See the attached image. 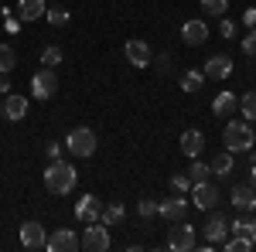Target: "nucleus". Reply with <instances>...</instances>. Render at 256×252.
<instances>
[{"label": "nucleus", "mask_w": 256, "mask_h": 252, "mask_svg": "<svg viewBox=\"0 0 256 252\" xmlns=\"http://www.w3.org/2000/svg\"><path fill=\"white\" fill-rule=\"evenodd\" d=\"M137 215H140V218H154V215H158V201L140 198V201H137Z\"/></svg>", "instance_id": "nucleus-30"}, {"label": "nucleus", "mask_w": 256, "mask_h": 252, "mask_svg": "<svg viewBox=\"0 0 256 252\" xmlns=\"http://www.w3.org/2000/svg\"><path fill=\"white\" fill-rule=\"evenodd\" d=\"M218 31H222V38H236V20L222 17V24H218Z\"/></svg>", "instance_id": "nucleus-36"}, {"label": "nucleus", "mask_w": 256, "mask_h": 252, "mask_svg": "<svg viewBox=\"0 0 256 252\" xmlns=\"http://www.w3.org/2000/svg\"><path fill=\"white\" fill-rule=\"evenodd\" d=\"M253 154H256V143H253Z\"/></svg>", "instance_id": "nucleus-42"}, {"label": "nucleus", "mask_w": 256, "mask_h": 252, "mask_svg": "<svg viewBox=\"0 0 256 252\" xmlns=\"http://www.w3.org/2000/svg\"><path fill=\"white\" fill-rule=\"evenodd\" d=\"M242 20H246V27H253V24H256V10H246V14H242Z\"/></svg>", "instance_id": "nucleus-38"}, {"label": "nucleus", "mask_w": 256, "mask_h": 252, "mask_svg": "<svg viewBox=\"0 0 256 252\" xmlns=\"http://www.w3.org/2000/svg\"><path fill=\"white\" fill-rule=\"evenodd\" d=\"M76 215H79L82 222H99V215H102L99 198H96V194H82L79 205H76Z\"/></svg>", "instance_id": "nucleus-16"}, {"label": "nucleus", "mask_w": 256, "mask_h": 252, "mask_svg": "<svg viewBox=\"0 0 256 252\" xmlns=\"http://www.w3.org/2000/svg\"><path fill=\"white\" fill-rule=\"evenodd\" d=\"M48 235H44V225L41 222H24L20 225V246L24 249H44Z\"/></svg>", "instance_id": "nucleus-10"}, {"label": "nucleus", "mask_w": 256, "mask_h": 252, "mask_svg": "<svg viewBox=\"0 0 256 252\" xmlns=\"http://www.w3.org/2000/svg\"><path fill=\"white\" fill-rule=\"evenodd\" d=\"M202 72H205V78H229L232 75V58L229 55H212Z\"/></svg>", "instance_id": "nucleus-13"}, {"label": "nucleus", "mask_w": 256, "mask_h": 252, "mask_svg": "<svg viewBox=\"0 0 256 252\" xmlns=\"http://www.w3.org/2000/svg\"><path fill=\"white\" fill-rule=\"evenodd\" d=\"M0 92H10V82H7V75H0Z\"/></svg>", "instance_id": "nucleus-39"}, {"label": "nucleus", "mask_w": 256, "mask_h": 252, "mask_svg": "<svg viewBox=\"0 0 256 252\" xmlns=\"http://www.w3.org/2000/svg\"><path fill=\"white\" fill-rule=\"evenodd\" d=\"M150 65H154V68H158L160 75H168V72H171V55H168V51H164V55H158V58H150Z\"/></svg>", "instance_id": "nucleus-34"}, {"label": "nucleus", "mask_w": 256, "mask_h": 252, "mask_svg": "<svg viewBox=\"0 0 256 252\" xmlns=\"http://www.w3.org/2000/svg\"><path fill=\"white\" fill-rule=\"evenodd\" d=\"M181 38H184V44H192V48L205 44V41H208V24H205V20H188V24L181 27Z\"/></svg>", "instance_id": "nucleus-14"}, {"label": "nucleus", "mask_w": 256, "mask_h": 252, "mask_svg": "<svg viewBox=\"0 0 256 252\" xmlns=\"http://www.w3.org/2000/svg\"><path fill=\"white\" fill-rule=\"evenodd\" d=\"M171 188H174V194L192 191V177L188 174H171Z\"/></svg>", "instance_id": "nucleus-32"}, {"label": "nucleus", "mask_w": 256, "mask_h": 252, "mask_svg": "<svg viewBox=\"0 0 256 252\" xmlns=\"http://www.w3.org/2000/svg\"><path fill=\"white\" fill-rule=\"evenodd\" d=\"M65 150H68L72 157H82V160L92 157L96 154V133H92L89 126H76L72 133L65 136Z\"/></svg>", "instance_id": "nucleus-3"}, {"label": "nucleus", "mask_w": 256, "mask_h": 252, "mask_svg": "<svg viewBox=\"0 0 256 252\" xmlns=\"http://www.w3.org/2000/svg\"><path fill=\"white\" fill-rule=\"evenodd\" d=\"M44 17V0H18V20Z\"/></svg>", "instance_id": "nucleus-20"}, {"label": "nucleus", "mask_w": 256, "mask_h": 252, "mask_svg": "<svg viewBox=\"0 0 256 252\" xmlns=\"http://www.w3.org/2000/svg\"><path fill=\"white\" fill-rule=\"evenodd\" d=\"M44 249L48 252H79V235L72 232V229H55V232L48 235Z\"/></svg>", "instance_id": "nucleus-8"}, {"label": "nucleus", "mask_w": 256, "mask_h": 252, "mask_svg": "<svg viewBox=\"0 0 256 252\" xmlns=\"http://www.w3.org/2000/svg\"><path fill=\"white\" fill-rule=\"evenodd\" d=\"M76 167L68 164V160H52V167L44 171V188L48 194H68L76 188Z\"/></svg>", "instance_id": "nucleus-2"}, {"label": "nucleus", "mask_w": 256, "mask_h": 252, "mask_svg": "<svg viewBox=\"0 0 256 252\" xmlns=\"http://www.w3.org/2000/svg\"><path fill=\"white\" fill-rule=\"evenodd\" d=\"M250 184L256 188V164H253V171H250Z\"/></svg>", "instance_id": "nucleus-40"}, {"label": "nucleus", "mask_w": 256, "mask_h": 252, "mask_svg": "<svg viewBox=\"0 0 256 252\" xmlns=\"http://www.w3.org/2000/svg\"><path fill=\"white\" fill-rule=\"evenodd\" d=\"M236 109H239V96H236V92H218L216 102H212V113L222 116V119H229Z\"/></svg>", "instance_id": "nucleus-18"}, {"label": "nucleus", "mask_w": 256, "mask_h": 252, "mask_svg": "<svg viewBox=\"0 0 256 252\" xmlns=\"http://www.w3.org/2000/svg\"><path fill=\"white\" fill-rule=\"evenodd\" d=\"M181 150L188 157H198L205 150V133H202V130H184V133H181Z\"/></svg>", "instance_id": "nucleus-19"}, {"label": "nucleus", "mask_w": 256, "mask_h": 252, "mask_svg": "<svg viewBox=\"0 0 256 252\" xmlns=\"http://www.w3.org/2000/svg\"><path fill=\"white\" fill-rule=\"evenodd\" d=\"M58 61H62V51H58V48H44V51H41V65H44V68H55Z\"/></svg>", "instance_id": "nucleus-33"}, {"label": "nucleus", "mask_w": 256, "mask_h": 252, "mask_svg": "<svg viewBox=\"0 0 256 252\" xmlns=\"http://www.w3.org/2000/svg\"><path fill=\"white\" fill-rule=\"evenodd\" d=\"M44 17H48L52 27H65V24H68V10H55V7H52V10H44Z\"/></svg>", "instance_id": "nucleus-31"}, {"label": "nucleus", "mask_w": 256, "mask_h": 252, "mask_svg": "<svg viewBox=\"0 0 256 252\" xmlns=\"http://www.w3.org/2000/svg\"><path fill=\"white\" fill-rule=\"evenodd\" d=\"M202 10L212 14V17H222L229 10V0H202Z\"/></svg>", "instance_id": "nucleus-29"}, {"label": "nucleus", "mask_w": 256, "mask_h": 252, "mask_svg": "<svg viewBox=\"0 0 256 252\" xmlns=\"http://www.w3.org/2000/svg\"><path fill=\"white\" fill-rule=\"evenodd\" d=\"M188 177H192V184H202V181H208V177H212V167H208V164H202V160H195V164H192V171H188Z\"/></svg>", "instance_id": "nucleus-27"}, {"label": "nucleus", "mask_w": 256, "mask_h": 252, "mask_svg": "<svg viewBox=\"0 0 256 252\" xmlns=\"http://www.w3.org/2000/svg\"><path fill=\"white\" fill-rule=\"evenodd\" d=\"M202 85H205V72H184L181 75V89L184 92H198Z\"/></svg>", "instance_id": "nucleus-24"}, {"label": "nucleus", "mask_w": 256, "mask_h": 252, "mask_svg": "<svg viewBox=\"0 0 256 252\" xmlns=\"http://www.w3.org/2000/svg\"><path fill=\"white\" fill-rule=\"evenodd\" d=\"M192 205L202 208V212H212L218 205V188L212 181H202V184H192Z\"/></svg>", "instance_id": "nucleus-7"}, {"label": "nucleus", "mask_w": 256, "mask_h": 252, "mask_svg": "<svg viewBox=\"0 0 256 252\" xmlns=\"http://www.w3.org/2000/svg\"><path fill=\"white\" fill-rule=\"evenodd\" d=\"M198 242H195V229L184 225V222H174V229L168 235V249L171 252H192Z\"/></svg>", "instance_id": "nucleus-6"}, {"label": "nucleus", "mask_w": 256, "mask_h": 252, "mask_svg": "<svg viewBox=\"0 0 256 252\" xmlns=\"http://www.w3.org/2000/svg\"><path fill=\"white\" fill-rule=\"evenodd\" d=\"M222 249L226 252H250L253 249V239H250V235H232V239L222 242Z\"/></svg>", "instance_id": "nucleus-23"}, {"label": "nucleus", "mask_w": 256, "mask_h": 252, "mask_svg": "<svg viewBox=\"0 0 256 252\" xmlns=\"http://www.w3.org/2000/svg\"><path fill=\"white\" fill-rule=\"evenodd\" d=\"M62 150H65L62 143H48V147H44V154H48V160H62Z\"/></svg>", "instance_id": "nucleus-37"}, {"label": "nucleus", "mask_w": 256, "mask_h": 252, "mask_svg": "<svg viewBox=\"0 0 256 252\" xmlns=\"http://www.w3.org/2000/svg\"><path fill=\"white\" fill-rule=\"evenodd\" d=\"M232 157H236V154H229V150H222V154L212 157V164H208V167H212V174H218V181L232 174Z\"/></svg>", "instance_id": "nucleus-22"}, {"label": "nucleus", "mask_w": 256, "mask_h": 252, "mask_svg": "<svg viewBox=\"0 0 256 252\" xmlns=\"http://www.w3.org/2000/svg\"><path fill=\"white\" fill-rule=\"evenodd\" d=\"M239 109H242L246 123H256V92H246V96L239 99Z\"/></svg>", "instance_id": "nucleus-25"}, {"label": "nucleus", "mask_w": 256, "mask_h": 252, "mask_svg": "<svg viewBox=\"0 0 256 252\" xmlns=\"http://www.w3.org/2000/svg\"><path fill=\"white\" fill-rule=\"evenodd\" d=\"M4 116L10 119V123L24 119V116H28V99L20 96V92H10V96L4 99Z\"/></svg>", "instance_id": "nucleus-17"}, {"label": "nucleus", "mask_w": 256, "mask_h": 252, "mask_svg": "<svg viewBox=\"0 0 256 252\" xmlns=\"http://www.w3.org/2000/svg\"><path fill=\"white\" fill-rule=\"evenodd\" d=\"M229 232L232 235H253L256 232V218H236V222L229 225Z\"/></svg>", "instance_id": "nucleus-28"}, {"label": "nucleus", "mask_w": 256, "mask_h": 252, "mask_svg": "<svg viewBox=\"0 0 256 252\" xmlns=\"http://www.w3.org/2000/svg\"><path fill=\"white\" fill-rule=\"evenodd\" d=\"M58 92V78H55V68H41V72H34V78H31V96L34 99H52Z\"/></svg>", "instance_id": "nucleus-5"}, {"label": "nucleus", "mask_w": 256, "mask_h": 252, "mask_svg": "<svg viewBox=\"0 0 256 252\" xmlns=\"http://www.w3.org/2000/svg\"><path fill=\"white\" fill-rule=\"evenodd\" d=\"M242 51H246L250 58H256V27H253V31H246V38H242Z\"/></svg>", "instance_id": "nucleus-35"}, {"label": "nucleus", "mask_w": 256, "mask_h": 252, "mask_svg": "<svg viewBox=\"0 0 256 252\" xmlns=\"http://www.w3.org/2000/svg\"><path fill=\"white\" fill-rule=\"evenodd\" d=\"M158 215L164 218V222H184V215H188V201H184V194H174V198L158 201Z\"/></svg>", "instance_id": "nucleus-9"}, {"label": "nucleus", "mask_w": 256, "mask_h": 252, "mask_svg": "<svg viewBox=\"0 0 256 252\" xmlns=\"http://www.w3.org/2000/svg\"><path fill=\"white\" fill-rule=\"evenodd\" d=\"M250 239H253V246H256V232H253V235H250Z\"/></svg>", "instance_id": "nucleus-41"}, {"label": "nucleus", "mask_w": 256, "mask_h": 252, "mask_svg": "<svg viewBox=\"0 0 256 252\" xmlns=\"http://www.w3.org/2000/svg\"><path fill=\"white\" fill-rule=\"evenodd\" d=\"M14 61H18L14 48H10V44H0V75H7V72L14 68Z\"/></svg>", "instance_id": "nucleus-26"}, {"label": "nucleus", "mask_w": 256, "mask_h": 252, "mask_svg": "<svg viewBox=\"0 0 256 252\" xmlns=\"http://www.w3.org/2000/svg\"><path fill=\"white\" fill-rule=\"evenodd\" d=\"M232 208H239V212H253L256 208V188L253 184H236L232 188Z\"/></svg>", "instance_id": "nucleus-15"}, {"label": "nucleus", "mask_w": 256, "mask_h": 252, "mask_svg": "<svg viewBox=\"0 0 256 252\" xmlns=\"http://www.w3.org/2000/svg\"><path fill=\"white\" fill-rule=\"evenodd\" d=\"M226 235H229V222H226V215L222 212H208V222H205V239L212 242V246H222L226 242Z\"/></svg>", "instance_id": "nucleus-12"}, {"label": "nucleus", "mask_w": 256, "mask_h": 252, "mask_svg": "<svg viewBox=\"0 0 256 252\" xmlns=\"http://www.w3.org/2000/svg\"><path fill=\"white\" fill-rule=\"evenodd\" d=\"M123 218H126V208H123L120 201H110V205L102 208V215H99V222H102V225H110V229H113V225H120Z\"/></svg>", "instance_id": "nucleus-21"}, {"label": "nucleus", "mask_w": 256, "mask_h": 252, "mask_svg": "<svg viewBox=\"0 0 256 252\" xmlns=\"http://www.w3.org/2000/svg\"><path fill=\"white\" fill-rule=\"evenodd\" d=\"M222 143H226L229 154H246V150H253V143H256L253 126H250L246 119H229L226 130H222Z\"/></svg>", "instance_id": "nucleus-1"}, {"label": "nucleus", "mask_w": 256, "mask_h": 252, "mask_svg": "<svg viewBox=\"0 0 256 252\" xmlns=\"http://www.w3.org/2000/svg\"><path fill=\"white\" fill-rule=\"evenodd\" d=\"M123 51H126V61H130V65H137V68H147L150 58H154V55H150V44H147V41H140V38H130Z\"/></svg>", "instance_id": "nucleus-11"}, {"label": "nucleus", "mask_w": 256, "mask_h": 252, "mask_svg": "<svg viewBox=\"0 0 256 252\" xmlns=\"http://www.w3.org/2000/svg\"><path fill=\"white\" fill-rule=\"evenodd\" d=\"M79 249H86V252H106V249H110V225H102V222H89V229H86L82 239H79Z\"/></svg>", "instance_id": "nucleus-4"}]
</instances>
